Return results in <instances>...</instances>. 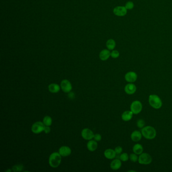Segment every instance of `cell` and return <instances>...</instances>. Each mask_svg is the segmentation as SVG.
Wrapping results in <instances>:
<instances>
[{
	"label": "cell",
	"instance_id": "4fadbf2b",
	"mask_svg": "<svg viewBox=\"0 0 172 172\" xmlns=\"http://www.w3.org/2000/svg\"><path fill=\"white\" fill-rule=\"evenodd\" d=\"M117 153L115 150L112 149H107L104 151V155L106 158L108 159H113L116 157Z\"/></svg>",
	"mask_w": 172,
	"mask_h": 172
},
{
	"label": "cell",
	"instance_id": "ba28073f",
	"mask_svg": "<svg viewBox=\"0 0 172 172\" xmlns=\"http://www.w3.org/2000/svg\"><path fill=\"white\" fill-rule=\"evenodd\" d=\"M81 136L85 140H92L94 138V134L92 131L88 128H84L81 131Z\"/></svg>",
	"mask_w": 172,
	"mask_h": 172
},
{
	"label": "cell",
	"instance_id": "7402d4cb",
	"mask_svg": "<svg viewBox=\"0 0 172 172\" xmlns=\"http://www.w3.org/2000/svg\"><path fill=\"white\" fill-rule=\"evenodd\" d=\"M43 122L46 126H51L53 123V120L50 116H46L44 118Z\"/></svg>",
	"mask_w": 172,
	"mask_h": 172
},
{
	"label": "cell",
	"instance_id": "603a6c76",
	"mask_svg": "<svg viewBox=\"0 0 172 172\" xmlns=\"http://www.w3.org/2000/svg\"><path fill=\"white\" fill-rule=\"evenodd\" d=\"M119 157L121 161H127L129 159V156L127 153H123L120 155Z\"/></svg>",
	"mask_w": 172,
	"mask_h": 172
},
{
	"label": "cell",
	"instance_id": "d6986e66",
	"mask_svg": "<svg viewBox=\"0 0 172 172\" xmlns=\"http://www.w3.org/2000/svg\"><path fill=\"white\" fill-rule=\"evenodd\" d=\"M110 53L108 50H103L100 53V59L102 61H106L110 57Z\"/></svg>",
	"mask_w": 172,
	"mask_h": 172
},
{
	"label": "cell",
	"instance_id": "8992f818",
	"mask_svg": "<svg viewBox=\"0 0 172 172\" xmlns=\"http://www.w3.org/2000/svg\"><path fill=\"white\" fill-rule=\"evenodd\" d=\"M143 110V104L140 101L135 100L130 106V110L134 114L137 115L140 113Z\"/></svg>",
	"mask_w": 172,
	"mask_h": 172
},
{
	"label": "cell",
	"instance_id": "7a4b0ae2",
	"mask_svg": "<svg viewBox=\"0 0 172 172\" xmlns=\"http://www.w3.org/2000/svg\"><path fill=\"white\" fill-rule=\"evenodd\" d=\"M61 161L62 156L59 153H53L49 157V165L52 168H56L58 167L61 164Z\"/></svg>",
	"mask_w": 172,
	"mask_h": 172
},
{
	"label": "cell",
	"instance_id": "83f0119b",
	"mask_svg": "<svg viewBox=\"0 0 172 172\" xmlns=\"http://www.w3.org/2000/svg\"><path fill=\"white\" fill-rule=\"evenodd\" d=\"M119 55H120V54H119V52L118 51H116V50L113 51L110 53L111 57L113 58H114V59H116V58L119 57Z\"/></svg>",
	"mask_w": 172,
	"mask_h": 172
},
{
	"label": "cell",
	"instance_id": "484cf974",
	"mask_svg": "<svg viewBox=\"0 0 172 172\" xmlns=\"http://www.w3.org/2000/svg\"><path fill=\"white\" fill-rule=\"evenodd\" d=\"M137 126L139 128L142 129L145 126V121L143 119H139L137 122Z\"/></svg>",
	"mask_w": 172,
	"mask_h": 172
},
{
	"label": "cell",
	"instance_id": "cb8c5ba5",
	"mask_svg": "<svg viewBox=\"0 0 172 172\" xmlns=\"http://www.w3.org/2000/svg\"><path fill=\"white\" fill-rule=\"evenodd\" d=\"M23 169V166L22 165H17L13 167L12 170L14 172H20L22 171Z\"/></svg>",
	"mask_w": 172,
	"mask_h": 172
},
{
	"label": "cell",
	"instance_id": "5bb4252c",
	"mask_svg": "<svg viewBox=\"0 0 172 172\" xmlns=\"http://www.w3.org/2000/svg\"><path fill=\"white\" fill-rule=\"evenodd\" d=\"M142 136H143V134L141 133V132H140L138 130H135L131 133V138L133 141L138 142L141 139Z\"/></svg>",
	"mask_w": 172,
	"mask_h": 172
},
{
	"label": "cell",
	"instance_id": "e0dca14e",
	"mask_svg": "<svg viewBox=\"0 0 172 172\" xmlns=\"http://www.w3.org/2000/svg\"><path fill=\"white\" fill-rule=\"evenodd\" d=\"M133 113H132L131 110H126L125 111L122 115V119L123 120V121H126V122H127V121H129L130 120H131L132 119V117H133Z\"/></svg>",
	"mask_w": 172,
	"mask_h": 172
},
{
	"label": "cell",
	"instance_id": "277c9868",
	"mask_svg": "<svg viewBox=\"0 0 172 172\" xmlns=\"http://www.w3.org/2000/svg\"><path fill=\"white\" fill-rule=\"evenodd\" d=\"M46 126L43 122L37 121L32 124L31 126V131L34 134H39L44 131Z\"/></svg>",
	"mask_w": 172,
	"mask_h": 172
},
{
	"label": "cell",
	"instance_id": "1f68e13d",
	"mask_svg": "<svg viewBox=\"0 0 172 172\" xmlns=\"http://www.w3.org/2000/svg\"><path fill=\"white\" fill-rule=\"evenodd\" d=\"M11 170H7L6 171V172H11Z\"/></svg>",
	"mask_w": 172,
	"mask_h": 172
},
{
	"label": "cell",
	"instance_id": "30bf717a",
	"mask_svg": "<svg viewBox=\"0 0 172 172\" xmlns=\"http://www.w3.org/2000/svg\"><path fill=\"white\" fill-rule=\"evenodd\" d=\"M127 10L125 7L118 6L114 9L113 12L118 16H124L127 14Z\"/></svg>",
	"mask_w": 172,
	"mask_h": 172
},
{
	"label": "cell",
	"instance_id": "52a82bcc",
	"mask_svg": "<svg viewBox=\"0 0 172 172\" xmlns=\"http://www.w3.org/2000/svg\"><path fill=\"white\" fill-rule=\"evenodd\" d=\"M61 88L65 93H69L72 89V85L67 79H64L61 82Z\"/></svg>",
	"mask_w": 172,
	"mask_h": 172
},
{
	"label": "cell",
	"instance_id": "ac0fdd59",
	"mask_svg": "<svg viewBox=\"0 0 172 172\" xmlns=\"http://www.w3.org/2000/svg\"><path fill=\"white\" fill-rule=\"evenodd\" d=\"M49 92L53 94H56L60 92L61 86L56 83H51L48 86Z\"/></svg>",
	"mask_w": 172,
	"mask_h": 172
},
{
	"label": "cell",
	"instance_id": "f1b7e54d",
	"mask_svg": "<svg viewBox=\"0 0 172 172\" xmlns=\"http://www.w3.org/2000/svg\"><path fill=\"white\" fill-rule=\"evenodd\" d=\"M115 151L116 153H117V155H120L122 153L123 149H122V147L118 146V147H117L115 148Z\"/></svg>",
	"mask_w": 172,
	"mask_h": 172
},
{
	"label": "cell",
	"instance_id": "2e32d148",
	"mask_svg": "<svg viewBox=\"0 0 172 172\" xmlns=\"http://www.w3.org/2000/svg\"><path fill=\"white\" fill-rule=\"evenodd\" d=\"M121 166H122V163L120 159H114L110 163V168L113 170H119V169L121 168Z\"/></svg>",
	"mask_w": 172,
	"mask_h": 172
},
{
	"label": "cell",
	"instance_id": "5b68a950",
	"mask_svg": "<svg viewBox=\"0 0 172 172\" xmlns=\"http://www.w3.org/2000/svg\"><path fill=\"white\" fill-rule=\"evenodd\" d=\"M138 162L141 165H149L152 161V157L149 153H142L138 157Z\"/></svg>",
	"mask_w": 172,
	"mask_h": 172
},
{
	"label": "cell",
	"instance_id": "3957f363",
	"mask_svg": "<svg viewBox=\"0 0 172 172\" xmlns=\"http://www.w3.org/2000/svg\"><path fill=\"white\" fill-rule=\"evenodd\" d=\"M149 102L151 106L155 109H159L163 105L161 99L156 94H151L149 96Z\"/></svg>",
	"mask_w": 172,
	"mask_h": 172
},
{
	"label": "cell",
	"instance_id": "44dd1931",
	"mask_svg": "<svg viewBox=\"0 0 172 172\" xmlns=\"http://www.w3.org/2000/svg\"><path fill=\"white\" fill-rule=\"evenodd\" d=\"M106 46L107 48L109 50H113L115 49V47H116V42H115V40L113 39H108L106 41Z\"/></svg>",
	"mask_w": 172,
	"mask_h": 172
},
{
	"label": "cell",
	"instance_id": "4316f807",
	"mask_svg": "<svg viewBox=\"0 0 172 172\" xmlns=\"http://www.w3.org/2000/svg\"><path fill=\"white\" fill-rule=\"evenodd\" d=\"M134 7V4L133 3L129 1L126 4L125 8L127 10H131Z\"/></svg>",
	"mask_w": 172,
	"mask_h": 172
},
{
	"label": "cell",
	"instance_id": "d4e9b609",
	"mask_svg": "<svg viewBox=\"0 0 172 172\" xmlns=\"http://www.w3.org/2000/svg\"><path fill=\"white\" fill-rule=\"evenodd\" d=\"M138 157L136 153H132L129 155V159L131 161L133 162H136L138 161Z\"/></svg>",
	"mask_w": 172,
	"mask_h": 172
},
{
	"label": "cell",
	"instance_id": "9c48e42d",
	"mask_svg": "<svg viewBox=\"0 0 172 172\" xmlns=\"http://www.w3.org/2000/svg\"><path fill=\"white\" fill-rule=\"evenodd\" d=\"M126 81L129 83H133L137 79V75L136 73L130 71L127 73L125 75Z\"/></svg>",
	"mask_w": 172,
	"mask_h": 172
},
{
	"label": "cell",
	"instance_id": "6da1fadb",
	"mask_svg": "<svg viewBox=\"0 0 172 172\" xmlns=\"http://www.w3.org/2000/svg\"><path fill=\"white\" fill-rule=\"evenodd\" d=\"M141 133L145 138L149 140L153 139L157 135V131L155 128L151 126H147L141 129Z\"/></svg>",
	"mask_w": 172,
	"mask_h": 172
},
{
	"label": "cell",
	"instance_id": "f546056e",
	"mask_svg": "<svg viewBox=\"0 0 172 172\" xmlns=\"http://www.w3.org/2000/svg\"><path fill=\"white\" fill-rule=\"evenodd\" d=\"M94 140H96L98 142V141H100V140H102V135L100 134H94Z\"/></svg>",
	"mask_w": 172,
	"mask_h": 172
},
{
	"label": "cell",
	"instance_id": "7c38bea8",
	"mask_svg": "<svg viewBox=\"0 0 172 172\" xmlns=\"http://www.w3.org/2000/svg\"><path fill=\"white\" fill-rule=\"evenodd\" d=\"M124 90L126 93L128 94H133L136 92V85L133 83H129L126 85Z\"/></svg>",
	"mask_w": 172,
	"mask_h": 172
},
{
	"label": "cell",
	"instance_id": "9a60e30c",
	"mask_svg": "<svg viewBox=\"0 0 172 172\" xmlns=\"http://www.w3.org/2000/svg\"><path fill=\"white\" fill-rule=\"evenodd\" d=\"M98 145L96 140H90L87 143V148L90 151H94L98 149Z\"/></svg>",
	"mask_w": 172,
	"mask_h": 172
},
{
	"label": "cell",
	"instance_id": "4dcf8cb0",
	"mask_svg": "<svg viewBox=\"0 0 172 172\" xmlns=\"http://www.w3.org/2000/svg\"><path fill=\"white\" fill-rule=\"evenodd\" d=\"M46 134H49L51 132V128L50 127V126H46L45 127V129L44 131Z\"/></svg>",
	"mask_w": 172,
	"mask_h": 172
},
{
	"label": "cell",
	"instance_id": "ffe728a7",
	"mask_svg": "<svg viewBox=\"0 0 172 172\" xmlns=\"http://www.w3.org/2000/svg\"><path fill=\"white\" fill-rule=\"evenodd\" d=\"M133 151L134 153H136V155H140V154L143 153V147L141 145L137 143L133 147Z\"/></svg>",
	"mask_w": 172,
	"mask_h": 172
},
{
	"label": "cell",
	"instance_id": "8fae6325",
	"mask_svg": "<svg viewBox=\"0 0 172 172\" xmlns=\"http://www.w3.org/2000/svg\"><path fill=\"white\" fill-rule=\"evenodd\" d=\"M71 149L67 146H62L59 149V153L63 157H67L71 154Z\"/></svg>",
	"mask_w": 172,
	"mask_h": 172
}]
</instances>
